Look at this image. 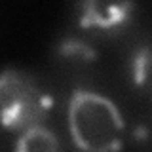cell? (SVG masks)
Listing matches in <instances>:
<instances>
[{
  "instance_id": "obj_1",
  "label": "cell",
  "mask_w": 152,
  "mask_h": 152,
  "mask_svg": "<svg viewBox=\"0 0 152 152\" xmlns=\"http://www.w3.org/2000/svg\"><path fill=\"white\" fill-rule=\"evenodd\" d=\"M66 127L80 152H120L126 122L108 95L89 88H76L66 104Z\"/></svg>"
},
{
  "instance_id": "obj_2",
  "label": "cell",
  "mask_w": 152,
  "mask_h": 152,
  "mask_svg": "<svg viewBox=\"0 0 152 152\" xmlns=\"http://www.w3.org/2000/svg\"><path fill=\"white\" fill-rule=\"evenodd\" d=\"M0 104L4 127L15 133L44 126L53 107L50 93L31 74L12 66L4 69L0 78Z\"/></svg>"
},
{
  "instance_id": "obj_3",
  "label": "cell",
  "mask_w": 152,
  "mask_h": 152,
  "mask_svg": "<svg viewBox=\"0 0 152 152\" xmlns=\"http://www.w3.org/2000/svg\"><path fill=\"white\" fill-rule=\"evenodd\" d=\"M80 10V25L84 28H99V31H114L124 27L131 17L133 4L127 2H84Z\"/></svg>"
},
{
  "instance_id": "obj_4",
  "label": "cell",
  "mask_w": 152,
  "mask_h": 152,
  "mask_svg": "<svg viewBox=\"0 0 152 152\" xmlns=\"http://www.w3.org/2000/svg\"><path fill=\"white\" fill-rule=\"evenodd\" d=\"M15 152H63V148L59 137L44 124L17 133Z\"/></svg>"
},
{
  "instance_id": "obj_5",
  "label": "cell",
  "mask_w": 152,
  "mask_h": 152,
  "mask_svg": "<svg viewBox=\"0 0 152 152\" xmlns=\"http://www.w3.org/2000/svg\"><path fill=\"white\" fill-rule=\"evenodd\" d=\"M131 78L152 101V44L141 46L131 59Z\"/></svg>"
},
{
  "instance_id": "obj_6",
  "label": "cell",
  "mask_w": 152,
  "mask_h": 152,
  "mask_svg": "<svg viewBox=\"0 0 152 152\" xmlns=\"http://www.w3.org/2000/svg\"><path fill=\"white\" fill-rule=\"evenodd\" d=\"M61 53L63 55H69V57H80V59H89L93 57V50L89 46L82 44L78 40H69V42H63L61 44Z\"/></svg>"
}]
</instances>
